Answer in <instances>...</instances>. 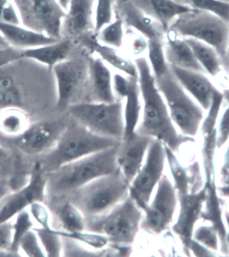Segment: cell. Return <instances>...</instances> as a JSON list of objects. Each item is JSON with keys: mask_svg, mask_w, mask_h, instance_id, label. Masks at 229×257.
I'll return each instance as SVG.
<instances>
[{"mask_svg": "<svg viewBox=\"0 0 229 257\" xmlns=\"http://www.w3.org/2000/svg\"><path fill=\"white\" fill-rule=\"evenodd\" d=\"M140 89L142 113L137 127V134L161 141L176 152L181 145L193 142L192 137L179 134L171 118L164 97L157 86L148 60L145 57L135 59Z\"/></svg>", "mask_w": 229, "mask_h": 257, "instance_id": "cell-1", "label": "cell"}, {"mask_svg": "<svg viewBox=\"0 0 229 257\" xmlns=\"http://www.w3.org/2000/svg\"><path fill=\"white\" fill-rule=\"evenodd\" d=\"M119 145L67 163L47 173V195L56 198L69 197L91 181L119 171L117 154Z\"/></svg>", "mask_w": 229, "mask_h": 257, "instance_id": "cell-2", "label": "cell"}, {"mask_svg": "<svg viewBox=\"0 0 229 257\" xmlns=\"http://www.w3.org/2000/svg\"><path fill=\"white\" fill-rule=\"evenodd\" d=\"M117 139L95 134L78 121L67 123L57 145L42 155V165L47 173L83 157L121 145Z\"/></svg>", "mask_w": 229, "mask_h": 257, "instance_id": "cell-3", "label": "cell"}, {"mask_svg": "<svg viewBox=\"0 0 229 257\" xmlns=\"http://www.w3.org/2000/svg\"><path fill=\"white\" fill-rule=\"evenodd\" d=\"M129 184L119 170L91 181L68 198L89 219L109 212L129 196Z\"/></svg>", "mask_w": 229, "mask_h": 257, "instance_id": "cell-4", "label": "cell"}, {"mask_svg": "<svg viewBox=\"0 0 229 257\" xmlns=\"http://www.w3.org/2000/svg\"><path fill=\"white\" fill-rule=\"evenodd\" d=\"M142 218L141 209L129 195L106 214L85 219V230L104 235L113 247L130 246Z\"/></svg>", "mask_w": 229, "mask_h": 257, "instance_id": "cell-5", "label": "cell"}, {"mask_svg": "<svg viewBox=\"0 0 229 257\" xmlns=\"http://www.w3.org/2000/svg\"><path fill=\"white\" fill-rule=\"evenodd\" d=\"M168 31L184 39L198 40L211 46L221 60L228 49L229 23L208 12L193 9L183 14L172 22Z\"/></svg>", "mask_w": 229, "mask_h": 257, "instance_id": "cell-6", "label": "cell"}, {"mask_svg": "<svg viewBox=\"0 0 229 257\" xmlns=\"http://www.w3.org/2000/svg\"><path fill=\"white\" fill-rule=\"evenodd\" d=\"M156 81L174 125L185 136H196L204 119L202 107L193 100L170 69Z\"/></svg>", "mask_w": 229, "mask_h": 257, "instance_id": "cell-7", "label": "cell"}, {"mask_svg": "<svg viewBox=\"0 0 229 257\" xmlns=\"http://www.w3.org/2000/svg\"><path fill=\"white\" fill-rule=\"evenodd\" d=\"M67 109L75 120L91 132L122 141L124 119L121 101L112 103L81 101L70 105Z\"/></svg>", "mask_w": 229, "mask_h": 257, "instance_id": "cell-8", "label": "cell"}, {"mask_svg": "<svg viewBox=\"0 0 229 257\" xmlns=\"http://www.w3.org/2000/svg\"><path fill=\"white\" fill-rule=\"evenodd\" d=\"M21 25L48 37L61 39V24L66 11L57 0H12Z\"/></svg>", "mask_w": 229, "mask_h": 257, "instance_id": "cell-9", "label": "cell"}, {"mask_svg": "<svg viewBox=\"0 0 229 257\" xmlns=\"http://www.w3.org/2000/svg\"><path fill=\"white\" fill-rule=\"evenodd\" d=\"M57 84L56 107L65 111L70 105L77 103V99L86 93L88 81V61L70 59L58 63L52 69Z\"/></svg>", "mask_w": 229, "mask_h": 257, "instance_id": "cell-10", "label": "cell"}, {"mask_svg": "<svg viewBox=\"0 0 229 257\" xmlns=\"http://www.w3.org/2000/svg\"><path fill=\"white\" fill-rule=\"evenodd\" d=\"M166 160L164 145L157 139H153L144 164L129 185V196L139 208L150 202L153 191L163 176Z\"/></svg>", "mask_w": 229, "mask_h": 257, "instance_id": "cell-11", "label": "cell"}, {"mask_svg": "<svg viewBox=\"0 0 229 257\" xmlns=\"http://www.w3.org/2000/svg\"><path fill=\"white\" fill-rule=\"evenodd\" d=\"M177 197L174 185L164 175L159 181L152 202L139 208L145 214L140 228L154 234H160L166 230L172 222L178 202Z\"/></svg>", "mask_w": 229, "mask_h": 257, "instance_id": "cell-12", "label": "cell"}, {"mask_svg": "<svg viewBox=\"0 0 229 257\" xmlns=\"http://www.w3.org/2000/svg\"><path fill=\"white\" fill-rule=\"evenodd\" d=\"M47 186V172L41 163L37 161L32 169L27 184L13 194L10 193L0 204V224L10 222L35 203H44Z\"/></svg>", "mask_w": 229, "mask_h": 257, "instance_id": "cell-13", "label": "cell"}, {"mask_svg": "<svg viewBox=\"0 0 229 257\" xmlns=\"http://www.w3.org/2000/svg\"><path fill=\"white\" fill-rule=\"evenodd\" d=\"M67 125L61 120L31 123L23 134L14 138L16 145L21 152L30 156L43 155L55 147Z\"/></svg>", "mask_w": 229, "mask_h": 257, "instance_id": "cell-14", "label": "cell"}, {"mask_svg": "<svg viewBox=\"0 0 229 257\" xmlns=\"http://www.w3.org/2000/svg\"><path fill=\"white\" fill-rule=\"evenodd\" d=\"M96 0H71L61 24L62 39H79L95 33Z\"/></svg>", "mask_w": 229, "mask_h": 257, "instance_id": "cell-15", "label": "cell"}, {"mask_svg": "<svg viewBox=\"0 0 229 257\" xmlns=\"http://www.w3.org/2000/svg\"><path fill=\"white\" fill-rule=\"evenodd\" d=\"M206 193L207 187L204 185V188L198 192L177 194L180 203V211L172 230L180 238L187 250H190L194 227L197 221L200 218Z\"/></svg>", "mask_w": 229, "mask_h": 257, "instance_id": "cell-16", "label": "cell"}, {"mask_svg": "<svg viewBox=\"0 0 229 257\" xmlns=\"http://www.w3.org/2000/svg\"><path fill=\"white\" fill-rule=\"evenodd\" d=\"M115 19H121L125 27L135 30L148 40L165 39L166 32L158 22L137 8L131 0H115Z\"/></svg>", "mask_w": 229, "mask_h": 257, "instance_id": "cell-17", "label": "cell"}, {"mask_svg": "<svg viewBox=\"0 0 229 257\" xmlns=\"http://www.w3.org/2000/svg\"><path fill=\"white\" fill-rule=\"evenodd\" d=\"M153 139L136 133L128 140L121 141L117 154V163L119 170L129 185L140 170Z\"/></svg>", "mask_w": 229, "mask_h": 257, "instance_id": "cell-18", "label": "cell"}, {"mask_svg": "<svg viewBox=\"0 0 229 257\" xmlns=\"http://www.w3.org/2000/svg\"><path fill=\"white\" fill-rule=\"evenodd\" d=\"M86 95L87 101L112 103L117 100L113 89V77L105 62L100 58L89 57Z\"/></svg>", "mask_w": 229, "mask_h": 257, "instance_id": "cell-19", "label": "cell"}, {"mask_svg": "<svg viewBox=\"0 0 229 257\" xmlns=\"http://www.w3.org/2000/svg\"><path fill=\"white\" fill-rule=\"evenodd\" d=\"M173 75L185 90L196 100L202 109L208 110L212 102L213 95L216 90L204 73L188 70L169 65Z\"/></svg>", "mask_w": 229, "mask_h": 257, "instance_id": "cell-20", "label": "cell"}, {"mask_svg": "<svg viewBox=\"0 0 229 257\" xmlns=\"http://www.w3.org/2000/svg\"><path fill=\"white\" fill-rule=\"evenodd\" d=\"M137 8L158 22L167 33L172 22L183 14L193 9L190 6L175 0H131Z\"/></svg>", "mask_w": 229, "mask_h": 257, "instance_id": "cell-21", "label": "cell"}, {"mask_svg": "<svg viewBox=\"0 0 229 257\" xmlns=\"http://www.w3.org/2000/svg\"><path fill=\"white\" fill-rule=\"evenodd\" d=\"M16 70V61L0 68V110L9 107L23 108L25 85L19 71Z\"/></svg>", "mask_w": 229, "mask_h": 257, "instance_id": "cell-22", "label": "cell"}, {"mask_svg": "<svg viewBox=\"0 0 229 257\" xmlns=\"http://www.w3.org/2000/svg\"><path fill=\"white\" fill-rule=\"evenodd\" d=\"M164 53L169 65L206 74L184 38L167 32L164 39Z\"/></svg>", "mask_w": 229, "mask_h": 257, "instance_id": "cell-23", "label": "cell"}, {"mask_svg": "<svg viewBox=\"0 0 229 257\" xmlns=\"http://www.w3.org/2000/svg\"><path fill=\"white\" fill-rule=\"evenodd\" d=\"M0 34L11 47L19 50L48 45L60 40L37 33L22 25L7 23L2 20H0Z\"/></svg>", "mask_w": 229, "mask_h": 257, "instance_id": "cell-24", "label": "cell"}, {"mask_svg": "<svg viewBox=\"0 0 229 257\" xmlns=\"http://www.w3.org/2000/svg\"><path fill=\"white\" fill-rule=\"evenodd\" d=\"M73 41L61 39L55 43L22 50L23 59L45 65L49 71L58 63L69 59L73 47Z\"/></svg>", "mask_w": 229, "mask_h": 257, "instance_id": "cell-25", "label": "cell"}, {"mask_svg": "<svg viewBox=\"0 0 229 257\" xmlns=\"http://www.w3.org/2000/svg\"><path fill=\"white\" fill-rule=\"evenodd\" d=\"M81 43L93 53L97 54L102 59L113 68L129 77H137V69L135 63L123 57L116 49L103 45L97 39L96 33L89 34L80 39Z\"/></svg>", "mask_w": 229, "mask_h": 257, "instance_id": "cell-26", "label": "cell"}, {"mask_svg": "<svg viewBox=\"0 0 229 257\" xmlns=\"http://www.w3.org/2000/svg\"><path fill=\"white\" fill-rule=\"evenodd\" d=\"M166 151V159L168 160L169 168L174 179V188L177 194H186V193H196L201 190L202 183H199V166L195 163L191 166V175L188 171L179 162L174 151L164 145Z\"/></svg>", "mask_w": 229, "mask_h": 257, "instance_id": "cell-27", "label": "cell"}, {"mask_svg": "<svg viewBox=\"0 0 229 257\" xmlns=\"http://www.w3.org/2000/svg\"><path fill=\"white\" fill-rule=\"evenodd\" d=\"M123 107L124 134L122 141L128 140L136 133L142 113V103L138 77H131V86L129 92L125 97Z\"/></svg>", "mask_w": 229, "mask_h": 257, "instance_id": "cell-28", "label": "cell"}, {"mask_svg": "<svg viewBox=\"0 0 229 257\" xmlns=\"http://www.w3.org/2000/svg\"><path fill=\"white\" fill-rule=\"evenodd\" d=\"M207 187L206 198L204 204V210H202L200 218L212 223V226L218 233L220 240L221 250L225 254L229 253V246L227 242V232L224 227L221 212L220 200H219L217 189L214 180Z\"/></svg>", "mask_w": 229, "mask_h": 257, "instance_id": "cell-29", "label": "cell"}, {"mask_svg": "<svg viewBox=\"0 0 229 257\" xmlns=\"http://www.w3.org/2000/svg\"><path fill=\"white\" fill-rule=\"evenodd\" d=\"M31 123L29 114L21 107H9L0 110V133L15 138L23 134Z\"/></svg>", "mask_w": 229, "mask_h": 257, "instance_id": "cell-30", "label": "cell"}, {"mask_svg": "<svg viewBox=\"0 0 229 257\" xmlns=\"http://www.w3.org/2000/svg\"><path fill=\"white\" fill-rule=\"evenodd\" d=\"M184 39L192 49L195 57L206 74L212 77L217 76L220 73L222 65L220 56L216 50L198 40L189 38Z\"/></svg>", "mask_w": 229, "mask_h": 257, "instance_id": "cell-31", "label": "cell"}, {"mask_svg": "<svg viewBox=\"0 0 229 257\" xmlns=\"http://www.w3.org/2000/svg\"><path fill=\"white\" fill-rule=\"evenodd\" d=\"M164 39H154L147 41L148 62L155 78H159L170 70L164 53Z\"/></svg>", "mask_w": 229, "mask_h": 257, "instance_id": "cell-32", "label": "cell"}, {"mask_svg": "<svg viewBox=\"0 0 229 257\" xmlns=\"http://www.w3.org/2000/svg\"><path fill=\"white\" fill-rule=\"evenodd\" d=\"M57 216L65 232H76L85 230V217L69 201L61 207Z\"/></svg>", "mask_w": 229, "mask_h": 257, "instance_id": "cell-33", "label": "cell"}, {"mask_svg": "<svg viewBox=\"0 0 229 257\" xmlns=\"http://www.w3.org/2000/svg\"><path fill=\"white\" fill-rule=\"evenodd\" d=\"M15 220L13 225V237L10 246L9 251L11 253L19 252V245L23 237L33 230L34 226V220L32 217L29 208L22 211L15 217Z\"/></svg>", "mask_w": 229, "mask_h": 257, "instance_id": "cell-34", "label": "cell"}, {"mask_svg": "<svg viewBox=\"0 0 229 257\" xmlns=\"http://www.w3.org/2000/svg\"><path fill=\"white\" fill-rule=\"evenodd\" d=\"M124 27L121 19H115L96 33L97 39L103 45L118 49L123 45Z\"/></svg>", "mask_w": 229, "mask_h": 257, "instance_id": "cell-35", "label": "cell"}, {"mask_svg": "<svg viewBox=\"0 0 229 257\" xmlns=\"http://www.w3.org/2000/svg\"><path fill=\"white\" fill-rule=\"evenodd\" d=\"M37 232L46 256H60L63 250L61 236L54 229L33 228Z\"/></svg>", "mask_w": 229, "mask_h": 257, "instance_id": "cell-36", "label": "cell"}, {"mask_svg": "<svg viewBox=\"0 0 229 257\" xmlns=\"http://www.w3.org/2000/svg\"><path fill=\"white\" fill-rule=\"evenodd\" d=\"M192 9L208 12L229 23V3L220 0H186Z\"/></svg>", "mask_w": 229, "mask_h": 257, "instance_id": "cell-37", "label": "cell"}, {"mask_svg": "<svg viewBox=\"0 0 229 257\" xmlns=\"http://www.w3.org/2000/svg\"><path fill=\"white\" fill-rule=\"evenodd\" d=\"M61 236L73 239L76 242L85 243L95 249H101L109 244V240L104 235L93 232H84L85 231L76 232H67L65 231L56 230Z\"/></svg>", "mask_w": 229, "mask_h": 257, "instance_id": "cell-38", "label": "cell"}, {"mask_svg": "<svg viewBox=\"0 0 229 257\" xmlns=\"http://www.w3.org/2000/svg\"><path fill=\"white\" fill-rule=\"evenodd\" d=\"M20 250L23 251L27 256H46L41 241L34 229L30 230L22 239L19 245V252Z\"/></svg>", "mask_w": 229, "mask_h": 257, "instance_id": "cell-39", "label": "cell"}, {"mask_svg": "<svg viewBox=\"0 0 229 257\" xmlns=\"http://www.w3.org/2000/svg\"><path fill=\"white\" fill-rule=\"evenodd\" d=\"M194 240L206 248L218 250V235L212 226H201L193 234Z\"/></svg>", "mask_w": 229, "mask_h": 257, "instance_id": "cell-40", "label": "cell"}, {"mask_svg": "<svg viewBox=\"0 0 229 257\" xmlns=\"http://www.w3.org/2000/svg\"><path fill=\"white\" fill-rule=\"evenodd\" d=\"M223 95L228 105L221 117L217 131L216 147L218 149L221 148L229 138V90L225 91Z\"/></svg>", "mask_w": 229, "mask_h": 257, "instance_id": "cell-41", "label": "cell"}, {"mask_svg": "<svg viewBox=\"0 0 229 257\" xmlns=\"http://www.w3.org/2000/svg\"><path fill=\"white\" fill-rule=\"evenodd\" d=\"M29 210L33 220L44 229H52L50 224L49 214L43 203L37 202L32 204Z\"/></svg>", "mask_w": 229, "mask_h": 257, "instance_id": "cell-42", "label": "cell"}, {"mask_svg": "<svg viewBox=\"0 0 229 257\" xmlns=\"http://www.w3.org/2000/svg\"><path fill=\"white\" fill-rule=\"evenodd\" d=\"M116 73L113 76V89L117 98L124 99L131 86V77Z\"/></svg>", "mask_w": 229, "mask_h": 257, "instance_id": "cell-43", "label": "cell"}, {"mask_svg": "<svg viewBox=\"0 0 229 257\" xmlns=\"http://www.w3.org/2000/svg\"><path fill=\"white\" fill-rule=\"evenodd\" d=\"M22 59H23L22 50L11 47L7 49H0V68Z\"/></svg>", "mask_w": 229, "mask_h": 257, "instance_id": "cell-44", "label": "cell"}, {"mask_svg": "<svg viewBox=\"0 0 229 257\" xmlns=\"http://www.w3.org/2000/svg\"><path fill=\"white\" fill-rule=\"evenodd\" d=\"M13 237V225L10 222L0 224V250H9Z\"/></svg>", "mask_w": 229, "mask_h": 257, "instance_id": "cell-45", "label": "cell"}, {"mask_svg": "<svg viewBox=\"0 0 229 257\" xmlns=\"http://www.w3.org/2000/svg\"><path fill=\"white\" fill-rule=\"evenodd\" d=\"M0 20L7 22V23L16 24V25H21V19L19 13H18L15 6L13 2H11L9 5L3 10V13L0 16Z\"/></svg>", "mask_w": 229, "mask_h": 257, "instance_id": "cell-46", "label": "cell"}, {"mask_svg": "<svg viewBox=\"0 0 229 257\" xmlns=\"http://www.w3.org/2000/svg\"><path fill=\"white\" fill-rule=\"evenodd\" d=\"M12 162L13 160L9 151L0 146V172L3 173L4 171L9 170L11 168Z\"/></svg>", "mask_w": 229, "mask_h": 257, "instance_id": "cell-47", "label": "cell"}, {"mask_svg": "<svg viewBox=\"0 0 229 257\" xmlns=\"http://www.w3.org/2000/svg\"><path fill=\"white\" fill-rule=\"evenodd\" d=\"M10 193L11 187L9 181L5 179H0V204Z\"/></svg>", "mask_w": 229, "mask_h": 257, "instance_id": "cell-48", "label": "cell"}, {"mask_svg": "<svg viewBox=\"0 0 229 257\" xmlns=\"http://www.w3.org/2000/svg\"><path fill=\"white\" fill-rule=\"evenodd\" d=\"M229 171V147L227 150L226 154L224 155V165H223L222 173V174L226 175L228 174Z\"/></svg>", "mask_w": 229, "mask_h": 257, "instance_id": "cell-49", "label": "cell"}, {"mask_svg": "<svg viewBox=\"0 0 229 257\" xmlns=\"http://www.w3.org/2000/svg\"><path fill=\"white\" fill-rule=\"evenodd\" d=\"M221 61H222L223 68L229 72V43L226 55H225L224 57L221 60Z\"/></svg>", "mask_w": 229, "mask_h": 257, "instance_id": "cell-50", "label": "cell"}, {"mask_svg": "<svg viewBox=\"0 0 229 257\" xmlns=\"http://www.w3.org/2000/svg\"><path fill=\"white\" fill-rule=\"evenodd\" d=\"M11 2L12 0H0V16H1L3 10L5 9V7H7V5H9Z\"/></svg>", "mask_w": 229, "mask_h": 257, "instance_id": "cell-51", "label": "cell"}, {"mask_svg": "<svg viewBox=\"0 0 229 257\" xmlns=\"http://www.w3.org/2000/svg\"><path fill=\"white\" fill-rule=\"evenodd\" d=\"M57 1L58 3L60 4V5L61 6V7L63 8L65 11H67L71 0H57Z\"/></svg>", "mask_w": 229, "mask_h": 257, "instance_id": "cell-52", "label": "cell"}, {"mask_svg": "<svg viewBox=\"0 0 229 257\" xmlns=\"http://www.w3.org/2000/svg\"><path fill=\"white\" fill-rule=\"evenodd\" d=\"M220 190L224 196L229 197V185L227 187H221Z\"/></svg>", "mask_w": 229, "mask_h": 257, "instance_id": "cell-53", "label": "cell"}, {"mask_svg": "<svg viewBox=\"0 0 229 257\" xmlns=\"http://www.w3.org/2000/svg\"><path fill=\"white\" fill-rule=\"evenodd\" d=\"M225 218H226V220L227 224L228 225V228H229V213L226 212L225 213ZM227 242H228V246H229V232L228 234H227Z\"/></svg>", "mask_w": 229, "mask_h": 257, "instance_id": "cell-54", "label": "cell"}, {"mask_svg": "<svg viewBox=\"0 0 229 257\" xmlns=\"http://www.w3.org/2000/svg\"><path fill=\"white\" fill-rule=\"evenodd\" d=\"M220 1L225 2V3H229V0H220Z\"/></svg>", "mask_w": 229, "mask_h": 257, "instance_id": "cell-55", "label": "cell"}, {"mask_svg": "<svg viewBox=\"0 0 229 257\" xmlns=\"http://www.w3.org/2000/svg\"><path fill=\"white\" fill-rule=\"evenodd\" d=\"M228 185H229V177H228Z\"/></svg>", "mask_w": 229, "mask_h": 257, "instance_id": "cell-56", "label": "cell"}]
</instances>
